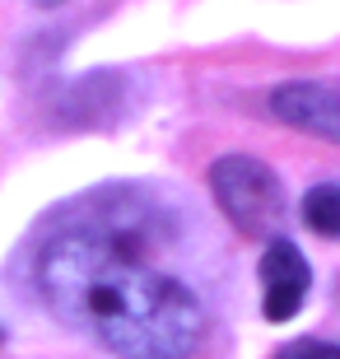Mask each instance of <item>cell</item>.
<instances>
[{"label": "cell", "instance_id": "6", "mask_svg": "<svg viewBox=\"0 0 340 359\" xmlns=\"http://www.w3.org/2000/svg\"><path fill=\"white\" fill-rule=\"evenodd\" d=\"M275 359H340V350L327 346V341H294V346H285Z\"/></svg>", "mask_w": 340, "mask_h": 359}, {"label": "cell", "instance_id": "5", "mask_svg": "<svg viewBox=\"0 0 340 359\" xmlns=\"http://www.w3.org/2000/svg\"><path fill=\"white\" fill-rule=\"evenodd\" d=\"M303 219L313 224V233L336 238L340 233V187H331V182L313 187V191L303 196Z\"/></svg>", "mask_w": 340, "mask_h": 359}, {"label": "cell", "instance_id": "3", "mask_svg": "<svg viewBox=\"0 0 340 359\" xmlns=\"http://www.w3.org/2000/svg\"><path fill=\"white\" fill-rule=\"evenodd\" d=\"M308 285H313L308 257L289 238H271L261 257V313L271 322H289L308 299Z\"/></svg>", "mask_w": 340, "mask_h": 359}, {"label": "cell", "instance_id": "2", "mask_svg": "<svg viewBox=\"0 0 340 359\" xmlns=\"http://www.w3.org/2000/svg\"><path fill=\"white\" fill-rule=\"evenodd\" d=\"M210 191L229 215V224L247 238H271L285 224V187L252 154H229L210 168Z\"/></svg>", "mask_w": 340, "mask_h": 359}, {"label": "cell", "instance_id": "4", "mask_svg": "<svg viewBox=\"0 0 340 359\" xmlns=\"http://www.w3.org/2000/svg\"><path fill=\"white\" fill-rule=\"evenodd\" d=\"M271 112L299 131H313L317 140H336L340 135V107H336V89L327 80H294L280 84L271 93Z\"/></svg>", "mask_w": 340, "mask_h": 359}, {"label": "cell", "instance_id": "1", "mask_svg": "<svg viewBox=\"0 0 340 359\" xmlns=\"http://www.w3.org/2000/svg\"><path fill=\"white\" fill-rule=\"evenodd\" d=\"M158 215L98 196L79 205L38 252L42 304L121 359H191L205 341V304L154 262Z\"/></svg>", "mask_w": 340, "mask_h": 359}]
</instances>
